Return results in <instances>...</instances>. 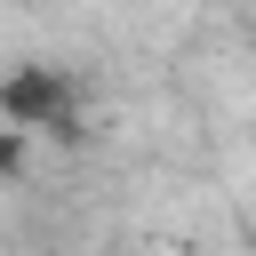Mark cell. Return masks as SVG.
Returning a JSON list of instances; mask_svg holds the SVG:
<instances>
[{
	"instance_id": "obj_1",
	"label": "cell",
	"mask_w": 256,
	"mask_h": 256,
	"mask_svg": "<svg viewBox=\"0 0 256 256\" xmlns=\"http://www.w3.org/2000/svg\"><path fill=\"white\" fill-rule=\"evenodd\" d=\"M0 112L32 136H72L80 128V88H72L64 64H24V72L0 80Z\"/></svg>"
}]
</instances>
